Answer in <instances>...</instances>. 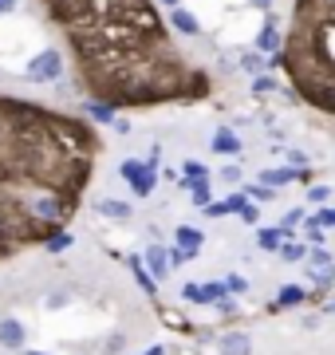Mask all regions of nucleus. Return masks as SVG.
<instances>
[{"instance_id":"1","label":"nucleus","mask_w":335,"mask_h":355,"mask_svg":"<svg viewBox=\"0 0 335 355\" xmlns=\"http://www.w3.org/2000/svg\"><path fill=\"white\" fill-rule=\"evenodd\" d=\"M67 44L79 87L111 111L201 103L213 79L174 40L158 0H39Z\"/></svg>"},{"instance_id":"2","label":"nucleus","mask_w":335,"mask_h":355,"mask_svg":"<svg viewBox=\"0 0 335 355\" xmlns=\"http://www.w3.org/2000/svg\"><path fill=\"white\" fill-rule=\"evenodd\" d=\"M103 154L91 119L0 95V265L67 233Z\"/></svg>"},{"instance_id":"3","label":"nucleus","mask_w":335,"mask_h":355,"mask_svg":"<svg viewBox=\"0 0 335 355\" xmlns=\"http://www.w3.org/2000/svg\"><path fill=\"white\" fill-rule=\"evenodd\" d=\"M288 87L320 114L335 119V0H292L280 55Z\"/></svg>"},{"instance_id":"4","label":"nucleus","mask_w":335,"mask_h":355,"mask_svg":"<svg viewBox=\"0 0 335 355\" xmlns=\"http://www.w3.org/2000/svg\"><path fill=\"white\" fill-rule=\"evenodd\" d=\"M118 174H123V182L134 190V198H150V193H154L158 170L154 166H146L142 158H127V162L118 166Z\"/></svg>"},{"instance_id":"5","label":"nucleus","mask_w":335,"mask_h":355,"mask_svg":"<svg viewBox=\"0 0 335 355\" xmlns=\"http://www.w3.org/2000/svg\"><path fill=\"white\" fill-rule=\"evenodd\" d=\"M60 76H64V55H60V48H44L28 60V79L32 83H55Z\"/></svg>"},{"instance_id":"6","label":"nucleus","mask_w":335,"mask_h":355,"mask_svg":"<svg viewBox=\"0 0 335 355\" xmlns=\"http://www.w3.org/2000/svg\"><path fill=\"white\" fill-rule=\"evenodd\" d=\"M181 296H185L190 304H217V300L229 296V288H225V280H213V284H185Z\"/></svg>"},{"instance_id":"7","label":"nucleus","mask_w":335,"mask_h":355,"mask_svg":"<svg viewBox=\"0 0 335 355\" xmlns=\"http://www.w3.org/2000/svg\"><path fill=\"white\" fill-rule=\"evenodd\" d=\"M142 265H146V272L154 280H166L174 268H170V253H166V245H150L146 253H142Z\"/></svg>"},{"instance_id":"8","label":"nucleus","mask_w":335,"mask_h":355,"mask_svg":"<svg viewBox=\"0 0 335 355\" xmlns=\"http://www.w3.org/2000/svg\"><path fill=\"white\" fill-rule=\"evenodd\" d=\"M174 245H178L185 257H197L201 253V245H206V233L197 225H178V233H174Z\"/></svg>"},{"instance_id":"9","label":"nucleus","mask_w":335,"mask_h":355,"mask_svg":"<svg viewBox=\"0 0 335 355\" xmlns=\"http://www.w3.org/2000/svg\"><path fill=\"white\" fill-rule=\"evenodd\" d=\"M28 343V331L20 320H0V347H8V352H24Z\"/></svg>"},{"instance_id":"10","label":"nucleus","mask_w":335,"mask_h":355,"mask_svg":"<svg viewBox=\"0 0 335 355\" xmlns=\"http://www.w3.org/2000/svg\"><path fill=\"white\" fill-rule=\"evenodd\" d=\"M170 28H174V32H181V36H201V24H197V16L190 12V8H170Z\"/></svg>"},{"instance_id":"11","label":"nucleus","mask_w":335,"mask_h":355,"mask_svg":"<svg viewBox=\"0 0 335 355\" xmlns=\"http://www.w3.org/2000/svg\"><path fill=\"white\" fill-rule=\"evenodd\" d=\"M280 44H284V36H280V28H276V20H269V24L260 28V36H257V51L260 55H280Z\"/></svg>"},{"instance_id":"12","label":"nucleus","mask_w":335,"mask_h":355,"mask_svg":"<svg viewBox=\"0 0 335 355\" xmlns=\"http://www.w3.org/2000/svg\"><path fill=\"white\" fill-rule=\"evenodd\" d=\"M217 352L221 355H253V340H248L245 331H225L217 340Z\"/></svg>"},{"instance_id":"13","label":"nucleus","mask_w":335,"mask_h":355,"mask_svg":"<svg viewBox=\"0 0 335 355\" xmlns=\"http://www.w3.org/2000/svg\"><path fill=\"white\" fill-rule=\"evenodd\" d=\"M245 202H248L245 190H237V193H229V198H225V202H217V205L209 202V205H206V214H209V217H229V214H241V209H245Z\"/></svg>"},{"instance_id":"14","label":"nucleus","mask_w":335,"mask_h":355,"mask_svg":"<svg viewBox=\"0 0 335 355\" xmlns=\"http://www.w3.org/2000/svg\"><path fill=\"white\" fill-rule=\"evenodd\" d=\"M95 214L111 217V221H130V214H134V209H130L127 202H118V198H99V202H95Z\"/></svg>"},{"instance_id":"15","label":"nucleus","mask_w":335,"mask_h":355,"mask_svg":"<svg viewBox=\"0 0 335 355\" xmlns=\"http://www.w3.org/2000/svg\"><path fill=\"white\" fill-rule=\"evenodd\" d=\"M296 178H304V182H308V170H292V166H280V170H264V178H260V182H264V186H288V182H296Z\"/></svg>"},{"instance_id":"16","label":"nucleus","mask_w":335,"mask_h":355,"mask_svg":"<svg viewBox=\"0 0 335 355\" xmlns=\"http://www.w3.org/2000/svg\"><path fill=\"white\" fill-rule=\"evenodd\" d=\"M209 146H213V154H237V150H241V139H237L233 130L221 127L217 135H213V142H209Z\"/></svg>"},{"instance_id":"17","label":"nucleus","mask_w":335,"mask_h":355,"mask_svg":"<svg viewBox=\"0 0 335 355\" xmlns=\"http://www.w3.org/2000/svg\"><path fill=\"white\" fill-rule=\"evenodd\" d=\"M257 245H260V249H269V253H276V249L284 245V229H280V225L257 229Z\"/></svg>"},{"instance_id":"18","label":"nucleus","mask_w":335,"mask_h":355,"mask_svg":"<svg viewBox=\"0 0 335 355\" xmlns=\"http://www.w3.org/2000/svg\"><path fill=\"white\" fill-rule=\"evenodd\" d=\"M308 300V292L300 288V284H284L280 292H276V308H296Z\"/></svg>"},{"instance_id":"19","label":"nucleus","mask_w":335,"mask_h":355,"mask_svg":"<svg viewBox=\"0 0 335 355\" xmlns=\"http://www.w3.org/2000/svg\"><path fill=\"white\" fill-rule=\"evenodd\" d=\"M206 178H209V170L201 162H185L181 166V186H185V190H190V186H201Z\"/></svg>"},{"instance_id":"20","label":"nucleus","mask_w":335,"mask_h":355,"mask_svg":"<svg viewBox=\"0 0 335 355\" xmlns=\"http://www.w3.org/2000/svg\"><path fill=\"white\" fill-rule=\"evenodd\" d=\"M87 119H91V123H99V127H111V123H115V111H111L107 103H95V99H91V103H87Z\"/></svg>"},{"instance_id":"21","label":"nucleus","mask_w":335,"mask_h":355,"mask_svg":"<svg viewBox=\"0 0 335 355\" xmlns=\"http://www.w3.org/2000/svg\"><path fill=\"white\" fill-rule=\"evenodd\" d=\"M127 268L134 272V280H138L142 288H146V292H154V277L146 272V265H142V257H127Z\"/></svg>"},{"instance_id":"22","label":"nucleus","mask_w":335,"mask_h":355,"mask_svg":"<svg viewBox=\"0 0 335 355\" xmlns=\"http://www.w3.org/2000/svg\"><path fill=\"white\" fill-rule=\"evenodd\" d=\"M276 253H280L284 261H304V257H308V249H304V245H296V241H284Z\"/></svg>"},{"instance_id":"23","label":"nucleus","mask_w":335,"mask_h":355,"mask_svg":"<svg viewBox=\"0 0 335 355\" xmlns=\"http://www.w3.org/2000/svg\"><path fill=\"white\" fill-rule=\"evenodd\" d=\"M241 67H245V71H253V76H260L264 55H260V51H245V55H241Z\"/></svg>"},{"instance_id":"24","label":"nucleus","mask_w":335,"mask_h":355,"mask_svg":"<svg viewBox=\"0 0 335 355\" xmlns=\"http://www.w3.org/2000/svg\"><path fill=\"white\" fill-rule=\"evenodd\" d=\"M190 202L206 209V205H209V182H201V186H190Z\"/></svg>"},{"instance_id":"25","label":"nucleus","mask_w":335,"mask_h":355,"mask_svg":"<svg viewBox=\"0 0 335 355\" xmlns=\"http://www.w3.org/2000/svg\"><path fill=\"white\" fill-rule=\"evenodd\" d=\"M304 237H308V241H316V245H323V237H327V233H323V229L308 217V221H304Z\"/></svg>"},{"instance_id":"26","label":"nucleus","mask_w":335,"mask_h":355,"mask_svg":"<svg viewBox=\"0 0 335 355\" xmlns=\"http://www.w3.org/2000/svg\"><path fill=\"white\" fill-rule=\"evenodd\" d=\"M311 221H316V225H320V229H327V225L335 229V209H320V214L311 217Z\"/></svg>"},{"instance_id":"27","label":"nucleus","mask_w":335,"mask_h":355,"mask_svg":"<svg viewBox=\"0 0 335 355\" xmlns=\"http://www.w3.org/2000/svg\"><path fill=\"white\" fill-rule=\"evenodd\" d=\"M166 253H170V268H181V265H185V261H190V257L181 253L178 245H174V249H166Z\"/></svg>"},{"instance_id":"28","label":"nucleus","mask_w":335,"mask_h":355,"mask_svg":"<svg viewBox=\"0 0 335 355\" xmlns=\"http://www.w3.org/2000/svg\"><path fill=\"white\" fill-rule=\"evenodd\" d=\"M272 87H276V79H272V76H257V79H253V91H272Z\"/></svg>"},{"instance_id":"29","label":"nucleus","mask_w":335,"mask_h":355,"mask_svg":"<svg viewBox=\"0 0 335 355\" xmlns=\"http://www.w3.org/2000/svg\"><path fill=\"white\" fill-rule=\"evenodd\" d=\"M327 198H332L327 186H311V193H308V202H327Z\"/></svg>"},{"instance_id":"30","label":"nucleus","mask_w":335,"mask_h":355,"mask_svg":"<svg viewBox=\"0 0 335 355\" xmlns=\"http://www.w3.org/2000/svg\"><path fill=\"white\" fill-rule=\"evenodd\" d=\"M225 288H229V292H248V284L241 277H229V280H225Z\"/></svg>"},{"instance_id":"31","label":"nucleus","mask_w":335,"mask_h":355,"mask_svg":"<svg viewBox=\"0 0 335 355\" xmlns=\"http://www.w3.org/2000/svg\"><path fill=\"white\" fill-rule=\"evenodd\" d=\"M221 178H225V182H241V166H225Z\"/></svg>"},{"instance_id":"32","label":"nucleus","mask_w":335,"mask_h":355,"mask_svg":"<svg viewBox=\"0 0 335 355\" xmlns=\"http://www.w3.org/2000/svg\"><path fill=\"white\" fill-rule=\"evenodd\" d=\"M241 217H245L248 225H257V217H260V214H257V205H248V202H245V209H241Z\"/></svg>"},{"instance_id":"33","label":"nucleus","mask_w":335,"mask_h":355,"mask_svg":"<svg viewBox=\"0 0 335 355\" xmlns=\"http://www.w3.org/2000/svg\"><path fill=\"white\" fill-rule=\"evenodd\" d=\"M111 127H115L118 135H130V119H123V114H115V123H111Z\"/></svg>"},{"instance_id":"34","label":"nucleus","mask_w":335,"mask_h":355,"mask_svg":"<svg viewBox=\"0 0 335 355\" xmlns=\"http://www.w3.org/2000/svg\"><path fill=\"white\" fill-rule=\"evenodd\" d=\"M158 162H162V146H150V158H146V166H154V170H158Z\"/></svg>"},{"instance_id":"35","label":"nucleus","mask_w":335,"mask_h":355,"mask_svg":"<svg viewBox=\"0 0 335 355\" xmlns=\"http://www.w3.org/2000/svg\"><path fill=\"white\" fill-rule=\"evenodd\" d=\"M16 8V0H0V12H12Z\"/></svg>"},{"instance_id":"36","label":"nucleus","mask_w":335,"mask_h":355,"mask_svg":"<svg viewBox=\"0 0 335 355\" xmlns=\"http://www.w3.org/2000/svg\"><path fill=\"white\" fill-rule=\"evenodd\" d=\"M142 355H166V352H162V347H150V352H142Z\"/></svg>"},{"instance_id":"37","label":"nucleus","mask_w":335,"mask_h":355,"mask_svg":"<svg viewBox=\"0 0 335 355\" xmlns=\"http://www.w3.org/2000/svg\"><path fill=\"white\" fill-rule=\"evenodd\" d=\"M158 4H166V8H178V0H158Z\"/></svg>"},{"instance_id":"38","label":"nucleus","mask_w":335,"mask_h":355,"mask_svg":"<svg viewBox=\"0 0 335 355\" xmlns=\"http://www.w3.org/2000/svg\"><path fill=\"white\" fill-rule=\"evenodd\" d=\"M24 355H48V352H36V347H24Z\"/></svg>"}]
</instances>
